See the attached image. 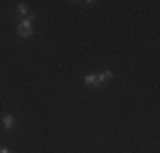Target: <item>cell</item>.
I'll use <instances>...</instances> for the list:
<instances>
[{"mask_svg":"<svg viewBox=\"0 0 160 153\" xmlns=\"http://www.w3.org/2000/svg\"><path fill=\"white\" fill-rule=\"evenodd\" d=\"M17 32H19V36H21V37L32 36V24H31V21H29V19H24V21L17 26Z\"/></svg>","mask_w":160,"mask_h":153,"instance_id":"1","label":"cell"},{"mask_svg":"<svg viewBox=\"0 0 160 153\" xmlns=\"http://www.w3.org/2000/svg\"><path fill=\"white\" fill-rule=\"evenodd\" d=\"M2 124H3V129H5V131H10V129L14 128V124H16V119H14V116H3Z\"/></svg>","mask_w":160,"mask_h":153,"instance_id":"2","label":"cell"},{"mask_svg":"<svg viewBox=\"0 0 160 153\" xmlns=\"http://www.w3.org/2000/svg\"><path fill=\"white\" fill-rule=\"evenodd\" d=\"M83 82H85L89 87H96V89L99 87V82H97V76L96 75H87L85 78H83Z\"/></svg>","mask_w":160,"mask_h":153,"instance_id":"3","label":"cell"},{"mask_svg":"<svg viewBox=\"0 0 160 153\" xmlns=\"http://www.w3.org/2000/svg\"><path fill=\"white\" fill-rule=\"evenodd\" d=\"M111 78H112V72H111V70H106L104 73L97 75V82H99V83H104L106 80H111Z\"/></svg>","mask_w":160,"mask_h":153,"instance_id":"4","label":"cell"},{"mask_svg":"<svg viewBox=\"0 0 160 153\" xmlns=\"http://www.w3.org/2000/svg\"><path fill=\"white\" fill-rule=\"evenodd\" d=\"M17 12L21 15H28V9L24 7V3H19V5H17Z\"/></svg>","mask_w":160,"mask_h":153,"instance_id":"5","label":"cell"},{"mask_svg":"<svg viewBox=\"0 0 160 153\" xmlns=\"http://www.w3.org/2000/svg\"><path fill=\"white\" fill-rule=\"evenodd\" d=\"M0 153H10L9 148H0Z\"/></svg>","mask_w":160,"mask_h":153,"instance_id":"6","label":"cell"}]
</instances>
